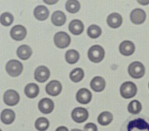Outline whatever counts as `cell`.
<instances>
[{"label": "cell", "instance_id": "24", "mask_svg": "<svg viewBox=\"0 0 149 131\" xmlns=\"http://www.w3.org/2000/svg\"><path fill=\"white\" fill-rule=\"evenodd\" d=\"M113 120V116L110 112L104 111L98 117V122L101 125H107L110 124Z\"/></svg>", "mask_w": 149, "mask_h": 131}, {"label": "cell", "instance_id": "5", "mask_svg": "<svg viewBox=\"0 0 149 131\" xmlns=\"http://www.w3.org/2000/svg\"><path fill=\"white\" fill-rule=\"evenodd\" d=\"M71 41L70 36L66 32H58L54 36V43L56 47L60 49H64L68 47Z\"/></svg>", "mask_w": 149, "mask_h": 131}, {"label": "cell", "instance_id": "17", "mask_svg": "<svg viewBox=\"0 0 149 131\" xmlns=\"http://www.w3.org/2000/svg\"><path fill=\"white\" fill-rule=\"evenodd\" d=\"M70 31L74 35L77 36L82 33L84 30L83 23L79 20H74L72 21L69 25Z\"/></svg>", "mask_w": 149, "mask_h": 131}, {"label": "cell", "instance_id": "9", "mask_svg": "<svg viewBox=\"0 0 149 131\" xmlns=\"http://www.w3.org/2000/svg\"><path fill=\"white\" fill-rule=\"evenodd\" d=\"M11 36L13 39L17 41H21L24 39L27 34V30L24 26L17 25L12 28L10 32Z\"/></svg>", "mask_w": 149, "mask_h": 131}, {"label": "cell", "instance_id": "30", "mask_svg": "<svg viewBox=\"0 0 149 131\" xmlns=\"http://www.w3.org/2000/svg\"><path fill=\"white\" fill-rule=\"evenodd\" d=\"M101 33L100 27L96 25H92L88 28V35L92 38H97L100 36Z\"/></svg>", "mask_w": 149, "mask_h": 131}, {"label": "cell", "instance_id": "3", "mask_svg": "<svg viewBox=\"0 0 149 131\" xmlns=\"http://www.w3.org/2000/svg\"><path fill=\"white\" fill-rule=\"evenodd\" d=\"M23 69L22 64L17 60H10L6 65V71L8 74L12 77H17L20 75Z\"/></svg>", "mask_w": 149, "mask_h": 131}, {"label": "cell", "instance_id": "25", "mask_svg": "<svg viewBox=\"0 0 149 131\" xmlns=\"http://www.w3.org/2000/svg\"><path fill=\"white\" fill-rule=\"evenodd\" d=\"M66 61L70 64H75L78 62L80 55L79 52L74 49H70L65 54Z\"/></svg>", "mask_w": 149, "mask_h": 131}, {"label": "cell", "instance_id": "35", "mask_svg": "<svg viewBox=\"0 0 149 131\" xmlns=\"http://www.w3.org/2000/svg\"><path fill=\"white\" fill-rule=\"evenodd\" d=\"M72 131H82V130H80L77 129H73L72 130Z\"/></svg>", "mask_w": 149, "mask_h": 131}, {"label": "cell", "instance_id": "34", "mask_svg": "<svg viewBox=\"0 0 149 131\" xmlns=\"http://www.w3.org/2000/svg\"><path fill=\"white\" fill-rule=\"evenodd\" d=\"M44 2H45V3H47V4H54L56 3H57L58 1H44Z\"/></svg>", "mask_w": 149, "mask_h": 131}, {"label": "cell", "instance_id": "7", "mask_svg": "<svg viewBox=\"0 0 149 131\" xmlns=\"http://www.w3.org/2000/svg\"><path fill=\"white\" fill-rule=\"evenodd\" d=\"M88 116L87 110L83 107H77L72 112V118L77 123H82L86 121Z\"/></svg>", "mask_w": 149, "mask_h": 131}, {"label": "cell", "instance_id": "1", "mask_svg": "<svg viewBox=\"0 0 149 131\" xmlns=\"http://www.w3.org/2000/svg\"><path fill=\"white\" fill-rule=\"evenodd\" d=\"M104 55V49L99 45H93L91 47L88 52V56L90 60L95 63H98L102 61Z\"/></svg>", "mask_w": 149, "mask_h": 131}, {"label": "cell", "instance_id": "13", "mask_svg": "<svg viewBox=\"0 0 149 131\" xmlns=\"http://www.w3.org/2000/svg\"><path fill=\"white\" fill-rule=\"evenodd\" d=\"M38 108L42 113L49 114L52 112L54 109V103L52 100L48 98H45L39 101Z\"/></svg>", "mask_w": 149, "mask_h": 131}, {"label": "cell", "instance_id": "16", "mask_svg": "<svg viewBox=\"0 0 149 131\" xmlns=\"http://www.w3.org/2000/svg\"><path fill=\"white\" fill-rule=\"evenodd\" d=\"M107 22L110 27L117 28L122 24L123 18L121 15L118 13H112L108 16L107 19Z\"/></svg>", "mask_w": 149, "mask_h": 131}, {"label": "cell", "instance_id": "4", "mask_svg": "<svg viewBox=\"0 0 149 131\" xmlns=\"http://www.w3.org/2000/svg\"><path fill=\"white\" fill-rule=\"evenodd\" d=\"M128 72L130 75L133 78H141L145 74V68L141 63L133 62L129 66Z\"/></svg>", "mask_w": 149, "mask_h": 131}, {"label": "cell", "instance_id": "20", "mask_svg": "<svg viewBox=\"0 0 149 131\" xmlns=\"http://www.w3.org/2000/svg\"><path fill=\"white\" fill-rule=\"evenodd\" d=\"M52 23L56 26H61L65 23L66 16L65 14L61 11H56L52 16Z\"/></svg>", "mask_w": 149, "mask_h": 131}, {"label": "cell", "instance_id": "21", "mask_svg": "<svg viewBox=\"0 0 149 131\" xmlns=\"http://www.w3.org/2000/svg\"><path fill=\"white\" fill-rule=\"evenodd\" d=\"M15 112L11 109H5L1 113V120L3 123L6 125L12 124L15 120Z\"/></svg>", "mask_w": 149, "mask_h": 131}, {"label": "cell", "instance_id": "26", "mask_svg": "<svg viewBox=\"0 0 149 131\" xmlns=\"http://www.w3.org/2000/svg\"><path fill=\"white\" fill-rule=\"evenodd\" d=\"M84 76V73L83 70L81 68H76L71 72L70 74V77L71 80L77 83L82 80Z\"/></svg>", "mask_w": 149, "mask_h": 131}, {"label": "cell", "instance_id": "11", "mask_svg": "<svg viewBox=\"0 0 149 131\" xmlns=\"http://www.w3.org/2000/svg\"><path fill=\"white\" fill-rule=\"evenodd\" d=\"M61 83L57 80H52L49 82L45 87V90L49 95L53 96H57L62 91Z\"/></svg>", "mask_w": 149, "mask_h": 131}, {"label": "cell", "instance_id": "36", "mask_svg": "<svg viewBox=\"0 0 149 131\" xmlns=\"http://www.w3.org/2000/svg\"></svg>", "mask_w": 149, "mask_h": 131}, {"label": "cell", "instance_id": "33", "mask_svg": "<svg viewBox=\"0 0 149 131\" xmlns=\"http://www.w3.org/2000/svg\"><path fill=\"white\" fill-rule=\"evenodd\" d=\"M56 131H69V130L67 128L64 127V126H62V127L58 128V129L56 130Z\"/></svg>", "mask_w": 149, "mask_h": 131}, {"label": "cell", "instance_id": "29", "mask_svg": "<svg viewBox=\"0 0 149 131\" xmlns=\"http://www.w3.org/2000/svg\"><path fill=\"white\" fill-rule=\"evenodd\" d=\"M49 125V120L47 118H39L36 121V128L37 130L39 131H45L47 130Z\"/></svg>", "mask_w": 149, "mask_h": 131}, {"label": "cell", "instance_id": "28", "mask_svg": "<svg viewBox=\"0 0 149 131\" xmlns=\"http://www.w3.org/2000/svg\"><path fill=\"white\" fill-rule=\"evenodd\" d=\"M128 111L132 114H136L140 113L142 109L141 103L136 100L132 101L128 105Z\"/></svg>", "mask_w": 149, "mask_h": 131}, {"label": "cell", "instance_id": "10", "mask_svg": "<svg viewBox=\"0 0 149 131\" xmlns=\"http://www.w3.org/2000/svg\"><path fill=\"white\" fill-rule=\"evenodd\" d=\"M35 79L38 82L43 83L47 81L50 76V71L49 69L43 66H39L36 70L34 73Z\"/></svg>", "mask_w": 149, "mask_h": 131}, {"label": "cell", "instance_id": "14", "mask_svg": "<svg viewBox=\"0 0 149 131\" xmlns=\"http://www.w3.org/2000/svg\"><path fill=\"white\" fill-rule=\"evenodd\" d=\"M92 93L86 88H82L79 90L76 94L77 100L82 104H87L92 99Z\"/></svg>", "mask_w": 149, "mask_h": 131}, {"label": "cell", "instance_id": "23", "mask_svg": "<svg viewBox=\"0 0 149 131\" xmlns=\"http://www.w3.org/2000/svg\"><path fill=\"white\" fill-rule=\"evenodd\" d=\"M24 92L25 95L28 98H34L39 93V87L35 83H29L25 87Z\"/></svg>", "mask_w": 149, "mask_h": 131}, {"label": "cell", "instance_id": "8", "mask_svg": "<svg viewBox=\"0 0 149 131\" xmlns=\"http://www.w3.org/2000/svg\"><path fill=\"white\" fill-rule=\"evenodd\" d=\"M19 100V95L15 90H8L4 93V102L9 106H14L17 105Z\"/></svg>", "mask_w": 149, "mask_h": 131}, {"label": "cell", "instance_id": "31", "mask_svg": "<svg viewBox=\"0 0 149 131\" xmlns=\"http://www.w3.org/2000/svg\"><path fill=\"white\" fill-rule=\"evenodd\" d=\"M0 20L2 25L5 26H9L11 25L14 20V17L11 13L9 12H5L2 14Z\"/></svg>", "mask_w": 149, "mask_h": 131}, {"label": "cell", "instance_id": "12", "mask_svg": "<svg viewBox=\"0 0 149 131\" xmlns=\"http://www.w3.org/2000/svg\"><path fill=\"white\" fill-rule=\"evenodd\" d=\"M145 12L141 9H136L130 13V18L132 23L136 25L141 24L145 21Z\"/></svg>", "mask_w": 149, "mask_h": 131}, {"label": "cell", "instance_id": "19", "mask_svg": "<svg viewBox=\"0 0 149 131\" xmlns=\"http://www.w3.org/2000/svg\"><path fill=\"white\" fill-rule=\"evenodd\" d=\"M105 81L102 77L97 76L92 80L90 86L95 92H101L104 90L105 87Z\"/></svg>", "mask_w": 149, "mask_h": 131}, {"label": "cell", "instance_id": "2", "mask_svg": "<svg viewBox=\"0 0 149 131\" xmlns=\"http://www.w3.org/2000/svg\"><path fill=\"white\" fill-rule=\"evenodd\" d=\"M120 92L122 97L129 99L134 97L137 92V87L135 84L132 82H126L121 85Z\"/></svg>", "mask_w": 149, "mask_h": 131}, {"label": "cell", "instance_id": "18", "mask_svg": "<svg viewBox=\"0 0 149 131\" xmlns=\"http://www.w3.org/2000/svg\"><path fill=\"white\" fill-rule=\"evenodd\" d=\"M49 10L43 5L37 6L34 11V16L36 19L40 21L46 20L49 17Z\"/></svg>", "mask_w": 149, "mask_h": 131}, {"label": "cell", "instance_id": "27", "mask_svg": "<svg viewBox=\"0 0 149 131\" xmlns=\"http://www.w3.org/2000/svg\"><path fill=\"white\" fill-rule=\"evenodd\" d=\"M65 9L71 13H76L80 9V4L78 1L70 0L65 4Z\"/></svg>", "mask_w": 149, "mask_h": 131}, {"label": "cell", "instance_id": "15", "mask_svg": "<svg viewBox=\"0 0 149 131\" xmlns=\"http://www.w3.org/2000/svg\"><path fill=\"white\" fill-rule=\"evenodd\" d=\"M135 51V46L132 41L125 40L119 45V51L121 54L125 56L132 54Z\"/></svg>", "mask_w": 149, "mask_h": 131}, {"label": "cell", "instance_id": "32", "mask_svg": "<svg viewBox=\"0 0 149 131\" xmlns=\"http://www.w3.org/2000/svg\"><path fill=\"white\" fill-rule=\"evenodd\" d=\"M84 130L85 131H97V127L95 124L90 123L85 125Z\"/></svg>", "mask_w": 149, "mask_h": 131}, {"label": "cell", "instance_id": "6", "mask_svg": "<svg viewBox=\"0 0 149 131\" xmlns=\"http://www.w3.org/2000/svg\"><path fill=\"white\" fill-rule=\"evenodd\" d=\"M128 131H149V125L142 118L132 121L127 126Z\"/></svg>", "mask_w": 149, "mask_h": 131}, {"label": "cell", "instance_id": "22", "mask_svg": "<svg viewBox=\"0 0 149 131\" xmlns=\"http://www.w3.org/2000/svg\"><path fill=\"white\" fill-rule=\"evenodd\" d=\"M32 51L30 47L27 45H22L19 47L17 51V54L19 58L23 60H26L31 56Z\"/></svg>", "mask_w": 149, "mask_h": 131}]
</instances>
